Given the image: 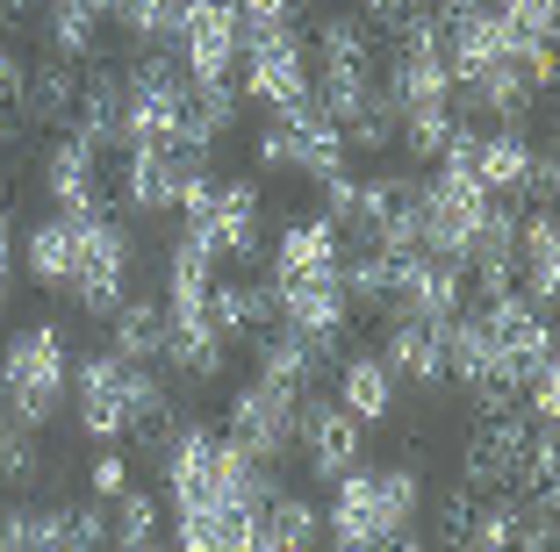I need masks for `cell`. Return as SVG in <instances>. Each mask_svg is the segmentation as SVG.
Instances as JSON below:
<instances>
[{
  "instance_id": "6da1fadb",
  "label": "cell",
  "mask_w": 560,
  "mask_h": 552,
  "mask_svg": "<svg viewBox=\"0 0 560 552\" xmlns=\"http://www.w3.org/2000/svg\"><path fill=\"white\" fill-rule=\"evenodd\" d=\"M273 324L302 330V338L338 344L352 324L346 302V237L324 223V215H295V223L273 237Z\"/></svg>"
},
{
  "instance_id": "7a4b0ae2",
  "label": "cell",
  "mask_w": 560,
  "mask_h": 552,
  "mask_svg": "<svg viewBox=\"0 0 560 552\" xmlns=\"http://www.w3.org/2000/svg\"><path fill=\"white\" fill-rule=\"evenodd\" d=\"M66 402H72L80 438H94V445L144 438L151 453H159L165 423L180 416L159 366H137V359L108 352V344H101V352H86V359H72V395H66Z\"/></svg>"
},
{
  "instance_id": "3957f363",
  "label": "cell",
  "mask_w": 560,
  "mask_h": 552,
  "mask_svg": "<svg viewBox=\"0 0 560 552\" xmlns=\"http://www.w3.org/2000/svg\"><path fill=\"white\" fill-rule=\"evenodd\" d=\"M431 488L410 459H388V467H346L330 488L324 509V545L330 552H388L402 531L424 524Z\"/></svg>"
},
{
  "instance_id": "277c9868",
  "label": "cell",
  "mask_w": 560,
  "mask_h": 552,
  "mask_svg": "<svg viewBox=\"0 0 560 552\" xmlns=\"http://www.w3.org/2000/svg\"><path fill=\"white\" fill-rule=\"evenodd\" d=\"M72 395V344L58 324H22L0 344V402L22 431H50Z\"/></svg>"
},
{
  "instance_id": "5b68a950",
  "label": "cell",
  "mask_w": 560,
  "mask_h": 552,
  "mask_svg": "<svg viewBox=\"0 0 560 552\" xmlns=\"http://www.w3.org/2000/svg\"><path fill=\"white\" fill-rule=\"evenodd\" d=\"M130 294H137V237H130V223L108 215V209H86L80 215V259H72L66 302L80 316H101V324H108Z\"/></svg>"
},
{
  "instance_id": "8992f818",
  "label": "cell",
  "mask_w": 560,
  "mask_h": 552,
  "mask_svg": "<svg viewBox=\"0 0 560 552\" xmlns=\"http://www.w3.org/2000/svg\"><path fill=\"white\" fill-rule=\"evenodd\" d=\"M302 395H310V388H295V380H273V374H259V366H252V380H237V395H231L223 438H231L245 459H259V467H288V459H295Z\"/></svg>"
},
{
  "instance_id": "52a82bcc",
  "label": "cell",
  "mask_w": 560,
  "mask_h": 552,
  "mask_svg": "<svg viewBox=\"0 0 560 552\" xmlns=\"http://www.w3.org/2000/svg\"><path fill=\"white\" fill-rule=\"evenodd\" d=\"M159 44H165V58L187 72V86H237L245 22L231 15V0H180Z\"/></svg>"
},
{
  "instance_id": "ba28073f",
  "label": "cell",
  "mask_w": 560,
  "mask_h": 552,
  "mask_svg": "<svg viewBox=\"0 0 560 552\" xmlns=\"http://www.w3.org/2000/svg\"><path fill=\"white\" fill-rule=\"evenodd\" d=\"M310 80H316V58H310V36L295 22H280V30H252L245 50H237V101L266 115H288L310 101Z\"/></svg>"
},
{
  "instance_id": "9c48e42d",
  "label": "cell",
  "mask_w": 560,
  "mask_h": 552,
  "mask_svg": "<svg viewBox=\"0 0 560 552\" xmlns=\"http://www.w3.org/2000/svg\"><path fill=\"white\" fill-rule=\"evenodd\" d=\"M252 151H259L266 173L316 179V187H330V179L352 165L346 130H338L316 101H302V108H288V115H266V122H259V144H252Z\"/></svg>"
},
{
  "instance_id": "30bf717a",
  "label": "cell",
  "mask_w": 560,
  "mask_h": 552,
  "mask_svg": "<svg viewBox=\"0 0 560 552\" xmlns=\"http://www.w3.org/2000/svg\"><path fill=\"white\" fill-rule=\"evenodd\" d=\"M460 309H467V273L453 259H431V251H388V316L445 330Z\"/></svg>"
},
{
  "instance_id": "8fae6325",
  "label": "cell",
  "mask_w": 560,
  "mask_h": 552,
  "mask_svg": "<svg viewBox=\"0 0 560 552\" xmlns=\"http://www.w3.org/2000/svg\"><path fill=\"white\" fill-rule=\"evenodd\" d=\"M187 173H201V158H180V151H165V144H130L122 151V173H116V195L130 215H173Z\"/></svg>"
},
{
  "instance_id": "7c38bea8",
  "label": "cell",
  "mask_w": 560,
  "mask_h": 552,
  "mask_svg": "<svg viewBox=\"0 0 560 552\" xmlns=\"http://www.w3.org/2000/svg\"><path fill=\"white\" fill-rule=\"evenodd\" d=\"M360 423L346 416V409L330 402V395H302V423H295V453H310V473H324V481H338L346 467H360Z\"/></svg>"
},
{
  "instance_id": "4fadbf2b",
  "label": "cell",
  "mask_w": 560,
  "mask_h": 552,
  "mask_svg": "<svg viewBox=\"0 0 560 552\" xmlns=\"http://www.w3.org/2000/svg\"><path fill=\"white\" fill-rule=\"evenodd\" d=\"M266 503H273V495H266ZM266 503L173 509V552H259V509Z\"/></svg>"
},
{
  "instance_id": "5bb4252c",
  "label": "cell",
  "mask_w": 560,
  "mask_h": 552,
  "mask_svg": "<svg viewBox=\"0 0 560 552\" xmlns=\"http://www.w3.org/2000/svg\"><path fill=\"white\" fill-rule=\"evenodd\" d=\"M80 80H86V66H72V58H30L22 66V80H15V94L8 101H22V122H44V130H72V108H80Z\"/></svg>"
},
{
  "instance_id": "9a60e30c",
  "label": "cell",
  "mask_w": 560,
  "mask_h": 552,
  "mask_svg": "<svg viewBox=\"0 0 560 552\" xmlns=\"http://www.w3.org/2000/svg\"><path fill=\"white\" fill-rule=\"evenodd\" d=\"M101 158H108V151H101L94 137H80V130L58 137V144L44 151V195H50V209H72V215L101 209Z\"/></svg>"
},
{
  "instance_id": "2e32d148",
  "label": "cell",
  "mask_w": 560,
  "mask_h": 552,
  "mask_svg": "<svg viewBox=\"0 0 560 552\" xmlns=\"http://www.w3.org/2000/svg\"><path fill=\"white\" fill-rule=\"evenodd\" d=\"M511 287L525 294V302H539V309H553V294H560V223H553V209H539V215H517V259H511Z\"/></svg>"
},
{
  "instance_id": "e0dca14e",
  "label": "cell",
  "mask_w": 560,
  "mask_h": 552,
  "mask_svg": "<svg viewBox=\"0 0 560 552\" xmlns=\"http://www.w3.org/2000/svg\"><path fill=\"white\" fill-rule=\"evenodd\" d=\"M330 374H338V395H330V402L346 409L360 431H381V423L396 416V395L402 388H396V374L381 366V352H346Z\"/></svg>"
},
{
  "instance_id": "ac0fdd59",
  "label": "cell",
  "mask_w": 560,
  "mask_h": 552,
  "mask_svg": "<svg viewBox=\"0 0 560 552\" xmlns=\"http://www.w3.org/2000/svg\"><path fill=\"white\" fill-rule=\"evenodd\" d=\"M72 259H80V215H72V209H50L44 223H30V237H22V266H30V280L44 294H58V302H66Z\"/></svg>"
},
{
  "instance_id": "d6986e66",
  "label": "cell",
  "mask_w": 560,
  "mask_h": 552,
  "mask_svg": "<svg viewBox=\"0 0 560 552\" xmlns=\"http://www.w3.org/2000/svg\"><path fill=\"white\" fill-rule=\"evenodd\" d=\"M381 366L396 374V388H445V344L431 324H388V344H381Z\"/></svg>"
},
{
  "instance_id": "ffe728a7",
  "label": "cell",
  "mask_w": 560,
  "mask_h": 552,
  "mask_svg": "<svg viewBox=\"0 0 560 552\" xmlns=\"http://www.w3.org/2000/svg\"><path fill=\"white\" fill-rule=\"evenodd\" d=\"M108 352L137 359V366H159V352H165V302L130 294V302L108 316Z\"/></svg>"
},
{
  "instance_id": "44dd1931",
  "label": "cell",
  "mask_w": 560,
  "mask_h": 552,
  "mask_svg": "<svg viewBox=\"0 0 560 552\" xmlns=\"http://www.w3.org/2000/svg\"><path fill=\"white\" fill-rule=\"evenodd\" d=\"M209 316L223 338H259L266 324H273V287H259V280H215L209 287Z\"/></svg>"
},
{
  "instance_id": "7402d4cb",
  "label": "cell",
  "mask_w": 560,
  "mask_h": 552,
  "mask_svg": "<svg viewBox=\"0 0 560 552\" xmlns=\"http://www.w3.org/2000/svg\"><path fill=\"white\" fill-rule=\"evenodd\" d=\"M36 473H44V453H36V431H22V423L8 416V402H0V495H15V488H30Z\"/></svg>"
},
{
  "instance_id": "603a6c76",
  "label": "cell",
  "mask_w": 560,
  "mask_h": 552,
  "mask_svg": "<svg viewBox=\"0 0 560 552\" xmlns=\"http://www.w3.org/2000/svg\"><path fill=\"white\" fill-rule=\"evenodd\" d=\"M173 8H180V0H101V22L122 30L130 44H159L165 22H173Z\"/></svg>"
},
{
  "instance_id": "cb8c5ba5",
  "label": "cell",
  "mask_w": 560,
  "mask_h": 552,
  "mask_svg": "<svg viewBox=\"0 0 560 552\" xmlns=\"http://www.w3.org/2000/svg\"><path fill=\"white\" fill-rule=\"evenodd\" d=\"M231 15L252 30H280V22H295V0H231Z\"/></svg>"
},
{
  "instance_id": "d4e9b609",
  "label": "cell",
  "mask_w": 560,
  "mask_h": 552,
  "mask_svg": "<svg viewBox=\"0 0 560 552\" xmlns=\"http://www.w3.org/2000/svg\"><path fill=\"white\" fill-rule=\"evenodd\" d=\"M130 488V459L116 453V445H101L94 453V503H108V495H122Z\"/></svg>"
},
{
  "instance_id": "484cf974",
  "label": "cell",
  "mask_w": 560,
  "mask_h": 552,
  "mask_svg": "<svg viewBox=\"0 0 560 552\" xmlns=\"http://www.w3.org/2000/svg\"><path fill=\"white\" fill-rule=\"evenodd\" d=\"M15 287V223H8V201H0V302Z\"/></svg>"
},
{
  "instance_id": "4316f807",
  "label": "cell",
  "mask_w": 560,
  "mask_h": 552,
  "mask_svg": "<svg viewBox=\"0 0 560 552\" xmlns=\"http://www.w3.org/2000/svg\"><path fill=\"white\" fill-rule=\"evenodd\" d=\"M0 137H8V86H0Z\"/></svg>"
},
{
  "instance_id": "83f0119b",
  "label": "cell",
  "mask_w": 560,
  "mask_h": 552,
  "mask_svg": "<svg viewBox=\"0 0 560 552\" xmlns=\"http://www.w3.org/2000/svg\"><path fill=\"white\" fill-rule=\"evenodd\" d=\"M137 552H173V545H159V538H151V545H137Z\"/></svg>"
}]
</instances>
